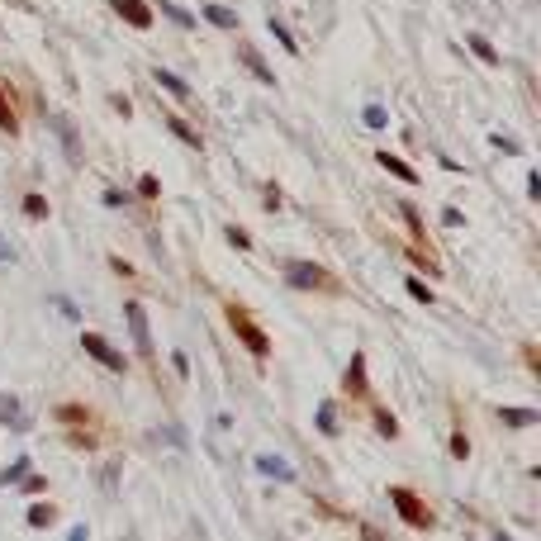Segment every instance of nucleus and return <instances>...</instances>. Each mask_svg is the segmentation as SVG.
<instances>
[{
	"label": "nucleus",
	"mask_w": 541,
	"mask_h": 541,
	"mask_svg": "<svg viewBox=\"0 0 541 541\" xmlns=\"http://www.w3.org/2000/svg\"><path fill=\"white\" fill-rule=\"evenodd\" d=\"M465 43H470V52H475L479 62H489V67H499V52H494V43H489V38H484V33H470V38H465Z\"/></svg>",
	"instance_id": "12"
},
{
	"label": "nucleus",
	"mask_w": 541,
	"mask_h": 541,
	"mask_svg": "<svg viewBox=\"0 0 541 541\" xmlns=\"http://www.w3.org/2000/svg\"><path fill=\"white\" fill-rule=\"evenodd\" d=\"M152 81H157V86H161V91H166L171 100H181V105L190 100V86H186V81L176 76V72H166V67H157V72H152Z\"/></svg>",
	"instance_id": "8"
},
{
	"label": "nucleus",
	"mask_w": 541,
	"mask_h": 541,
	"mask_svg": "<svg viewBox=\"0 0 541 541\" xmlns=\"http://www.w3.org/2000/svg\"><path fill=\"white\" fill-rule=\"evenodd\" d=\"M138 190H143V200H157V190H161L157 176H143V181H138Z\"/></svg>",
	"instance_id": "22"
},
{
	"label": "nucleus",
	"mask_w": 541,
	"mask_h": 541,
	"mask_svg": "<svg viewBox=\"0 0 541 541\" xmlns=\"http://www.w3.org/2000/svg\"><path fill=\"white\" fill-rule=\"evenodd\" d=\"M114 15H124V24H133V29H152V5H143V0H110Z\"/></svg>",
	"instance_id": "6"
},
{
	"label": "nucleus",
	"mask_w": 541,
	"mask_h": 541,
	"mask_svg": "<svg viewBox=\"0 0 541 541\" xmlns=\"http://www.w3.org/2000/svg\"><path fill=\"white\" fill-rule=\"evenodd\" d=\"M166 128H171V133L181 138V143H190V147H205V138H200V128H190L186 119H181V114H166Z\"/></svg>",
	"instance_id": "10"
},
{
	"label": "nucleus",
	"mask_w": 541,
	"mask_h": 541,
	"mask_svg": "<svg viewBox=\"0 0 541 541\" xmlns=\"http://www.w3.org/2000/svg\"><path fill=\"white\" fill-rule=\"evenodd\" d=\"M29 523H33V527H48V523H52V508H33Z\"/></svg>",
	"instance_id": "27"
},
{
	"label": "nucleus",
	"mask_w": 541,
	"mask_h": 541,
	"mask_svg": "<svg viewBox=\"0 0 541 541\" xmlns=\"http://www.w3.org/2000/svg\"><path fill=\"white\" fill-rule=\"evenodd\" d=\"M361 537H366V541H389V537H380V532H375L370 523H361Z\"/></svg>",
	"instance_id": "29"
},
{
	"label": "nucleus",
	"mask_w": 541,
	"mask_h": 541,
	"mask_svg": "<svg viewBox=\"0 0 541 541\" xmlns=\"http://www.w3.org/2000/svg\"><path fill=\"white\" fill-rule=\"evenodd\" d=\"M228 242H233V247H242V252H247V247H252V238H247V233H242L238 223H228Z\"/></svg>",
	"instance_id": "21"
},
{
	"label": "nucleus",
	"mask_w": 541,
	"mask_h": 541,
	"mask_svg": "<svg viewBox=\"0 0 541 541\" xmlns=\"http://www.w3.org/2000/svg\"><path fill=\"white\" fill-rule=\"evenodd\" d=\"M200 15H205L209 24H214V29H238V15H233L228 5H205Z\"/></svg>",
	"instance_id": "11"
},
{
	"label": "nucleus",
	"mask_w": 541,
	"mask_h": 541,
	"mask_svg": "<svg viewBox=\"0 0 541 541\" xmlns=\"http://www.w3.org/2000/svg\"><path fill=\"white\" fill-rule=\"evenodd\" d=\"M62 418H67V423H81V418H86V409H81V404H62Z\"/></svg>",
	"instance_id": "26"
},
{
	"label": "nucleus",
	"mask_w": 541,
	"mask_h": 541,
	"mask_svg": "<svg viewBox=\"0 0 541 541\" xmlns=\"http://www.w3.org/2000/svg\"><path fill=\"white\" fill-rule=\"evenodd\" d=\"M261 470H266V475H285V479H290V465H280V461H270V456H261Z\"/></svg>",
	"instance_id": "23"
},
{
	"label": "nucleus",
	"mask_w": 541,
	"mask_h": 541,
	"mask_svg": "<svg viewBox=\"0 0 541 541\" xmlns=\"http://www.w3.org/2000/svg\"><path fill=\"white\" fill-rule=\"evenodd\" d=\"M385 166V171L389 176H399V181H404V186H418V171L414 166H409V161H399V157H389V152H380V157H375Z\"/></svg>",
	"instance_id": "9"
},
{
	"label": "nucleus",
	"mask_w": 541,
	"mask_h": 541,
	"mask_svg": "<svg viewBox=\"0 0 541 541\" xmlns=\"http://www.w3.org/2000/svg\"><path fill=\"white\" fill-rule=\"evenodd\" d=\"M375 428H380L385 437H394V432H399V428H394V418H389V414H375Z\"/></svg>",
	"instance_id": "25"
},
{
	"label": "nucleus",
	"mask_w": 541,
	"mask_h": 541,
	"mask_svg": "<svg viewBox=\"0 0 541 541\" xmlns=\"http://www.w3.org/2000/svg\"><path fill=\"white\" fill-rule=\"evenodd\" d=\"M81 347L91 351V356H96L105 370H114V375H124V370H128V361H124V356H119V351H114L100 333H81Z\"/></svg>",
	"instance_id": "4"
},
{
	"label": "nucleus",
	"mask_w": 541,
	"mask_h": 541,
	"mask_svg": "<svg viewBox=\"0 0 541 541\" xmlns=\"http://www.w3.org/2000/svg\"><path fill=\"white\" fill-rule=\"evenodd\" d=\"M347 389H366V356L361 351L351 356V366H347Z\"/></svg>",
	"instance_id": "13"
},
{
	"label": "nucleus",
	"mask_w": 541,
	"mask_h": 541,
	"mask_svg": "<svg viewBox=\"0 0 541 541\" xmlns=\"http://www.w3.org/2000/svg\"><path fill=\"white\" fill-rule=\"evenodd\" d=\"M366 124L370 128H385V110H380V105H366Z\"/></svg>",
	"instance_id": "24"
},
{
	"label": "nucleus",
	"mask_w": 541,
	"mask_h": 541,
	"mask_svg": "<svg viewBox=\"0 0 541 541\" xmlns=\"http://www.w3.org/2000/svg\"><path fill=\"white\" fill-rule=\"evenodd\" d=\"M389 503H394V508H399V518H404L409 527H418V532H428V527L437 523L428 503H423V499H418L414 489H404V484H389Z\"/></svg>",
	"instance_id": "2"
},
{
	"label": "nucleus",
	"mask_w": 541,
	"mask_h": 541,
	"mask_svg": "<svg viewBox=\"0 0 541 541\" xmlns=\"http://www.w3.org/2000/svg\"><path fill=\"white\" fill-rule=\"evenodd\" d=\"M285 280L295 290H333V275L314 261H285Z\"/></svg>",
	"instance_id": "3"
},
{
	"label": "nucleus",
	"mask_w": 541,
	"mask_h": 541,
	"mask_svg": "<svg viewBox=\"0 0 541 541\" xmlns=\"http://www.w3.org/2000/svg\"><path fill=\"white\" fill-rule=\"evenodd\" d=\"M0 128H5V133H15V128H19L15 105H10V96H5V86H0Z\"/></svg>",
	"instance_id": "14"
},
{
	"label": "nucleus",
	"mask_w": 541,
	"mask_h": 541,
	"mask_svg": "<svg viewBox=\"0 0 541 541\" xmlns=\"http://www.w3.org/2000/svg\"><path fill=\"white\" fill-rule=\"evenodd\" d=\"M161 15H171L176 24H181V29H195V15H190V10H181L176 0H161Z\"/></svg>",
	"instance_id": "15"
},
{
	"label": "nucleus",
	"mask_w": 541,
	"mask_h": 541,
	"mask_svg": "<svg viewBox=\"0 0 541 541\" xmlns=\"http://www.w3.org/2000/svg\"><path fill=\"white\" fill-rule=\"evenodd\" d=\"M124 314H128V328H133V342H138V351H143L147 361H152V333H147V314H143V304H138V300H128V304H124Z\"/></svg>",
	"instance_id": "5"
},
{
	"label": "nucleus",
	"mask_w": 541,
	"mask_h": 541,
	"mask_svg": "<svg viewBox=\"0 0 541 541\" xmlns=\"http://www.w3.org/2000/svg\"><path fill=\"white\" fill-rule=\"evenodd\" d=\"M399 214H404V223L414 228V238H418V242H428V233H423V219H418V209H414V205H399Z\"/></svg>",
	"instance_id": "18"
},
{
	"label": "nucleus",
	"mask_w": 541,
	"mask_h": 541,
	"mask_svg": "<svg viewBox=\"0 0 541 541\" xmlns=\"http://www.w3.org/2000/svg\"><path fill=\"white\" fill-rule=\"evenodd\" d=\"M409 295H414V300H423V304H432V290L423 285L418 275H409Z\"/></svg>",
	"instance_id": "20"
},
{
	"label": "nucleus",
	"mask_w": 541,
	"mask_h": 541,
	"mask_svg": "<svg viewBox=\"0 0 541 541\" xmlns=\"http://www.w3.org/2000/svg\"><path fill=\"white\" fill-rule=\"evenodd\" d=\"M451 456H456V461H465V456H470V442H465V437H456V442H451Z\"/></svg>",
	"instance_id": "28"
},
{
	"label": "nucleus",
	"mask_w": 541,
	"mask_h": 541,
	"mask_svg": "<svg viewBox=\"0 0 541 541\" xmlns=\"http://www.w3.org/2000/svg\"><path fill=\"white\" fill-rule=\"evenodd\" d=\"M228 323H233V333L242 337V347L252 351L256 361H266V356H270V342H266V333L252 323V314H247L242 304H228Z\"/></svg>",
	"instance_id": "1"
},
{
	"label": "nucleus",
	"mask_w": 541,
	"mask_h": 541,
	"mask_svg": "<svg viewBox=\"0 0 541 541\" xmlns=\"http://www.w3.org/2000/svg\"><path fill=\"white\" fill-rule=\"evenodd\" d=\"M270 33H275V38H280V48H285V52H300V43H295V33H290L285 24H280V19H275V15H270Z\"/></svg>",
	"instance_id": "16"
},
{
	"label": "nucleus",
	"mask_w": 541,
	"mask_h": 541,
	"mask_svg": "<svg viewBox=\"0 0 541 541\" xmlns=\"http://www.w3.org/2000/svg\"><path fill=\"white\" fill-rule=\"evenodd\" d=\"M57 133H62V143H67V157L81 161V147H76V133H72V124L67 119H57Z\"/></svg>",
	"instance_id": "17"
},
{
	"label": "nucleus",
	"mask_w": 541,
	"mask_h": 541,
	"mask_svg": "<svg viewBox=\"0 0 541 541\" xmlns=\"http://www.w3.org/2000/svg\"><path fill=\"white\" fill-rule=\"evenodd\" d=\"M238 62L247 67V72H252V76L261 81V86H275V72H270V67L261 62V52H256L252 43H242V48H238Z\"/></svg>",
	"instance_id": "7"
},
{
	"label": "nucleus",
	"mask_w": 541,
	"mask_h": 541,
	"mask_svg": "<svg viewBox=\"0 0 541 541\" xmlns=\"http://www.w3.org/2000/svg\"><path fill=\"white\" fill-rule=\"evenodd\" d=\"M24 214H29V219H48V200H43V195H29V200H24Z\"/></svg>",
	"instance_id": "19"
}]
</instances>
